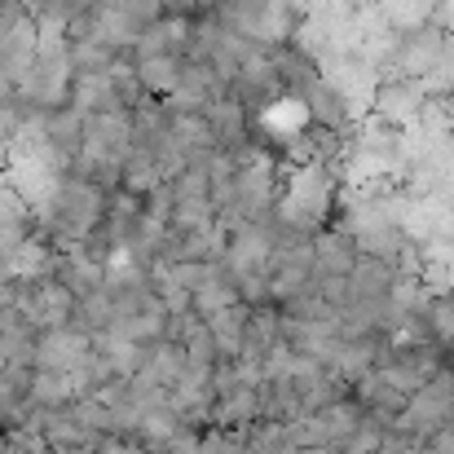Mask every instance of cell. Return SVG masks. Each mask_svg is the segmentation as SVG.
<instances>
[{"instance_id":"6da1fadb","label":"cell","mask_w":454,"mask_h":454,"mask_svg":"<svg viewBox=\"0 0 454 454\" xmlns=\"http://www.w3.org/2000/svg\"><path fill=\"white\" fill-rule=\"evenodd\" d=\"M424 106H428V89L424 80H411V75H384L371 98V111L393 129H411L424 115Z\"/></svg>"},{"instance_id":"7a4b0ae2","label":"cell","mask_w":454,"mask_h":454,"mask_svg":"<svg viewBox=\"0 0 454 454\" xmlns=\"http://www.w3.org/2000/svg\"><path fill=\"white\" fill-rule=\"evenodd\" d=\"M353 261H357V243L348 239V230H340V225L313 230V270H322V274H348Z\"/></svg>"},{"instance_id":"3957f363","label":"cell","mask_w":454,"mask_h":454,"mask_svg":"<svg viewBox=\"0 0 454 454\" xmlns=\"http://www.w3.org/2000/svg\"><path fill=\"white\" fill-rule=\"evenodd\" d=\"M393 278H397L393 261H380V256H357V261H353V270H348V304L388 296Z\"/></svg>"},{"instance_id":"277c9868","label":"cell","mask_w":454,"mask_h":454,"mask_svg":"<svg viewBox=\"0 0 454 454\" xmlns=\"http://www.w3.org/2000/svg\"><path fill=\"white\" fill-rule=\"evenodd\" d=\"M313 415H317V424H322V433H326L331 446L362 424V406H357L353 397H340V402H331V406H322V411H313Z\"/></svg>"},{"instance_id":"5b68a950","label":"cell","mask_w":454,"mask_h":454,"mask_svg":"<svg viewBox=\"0 0 454 454\" xmlns=\"http://www.w3.org/2000/svg\"><path fill=\"white\" fill-rule=\"evenodd\" d=\"M380 442H384V428H375V424L362 415V424H357L348 437H340L331 450H335V454H375V450H380Z\"/></svg>"},{"instance_id":"8992f818","label":"cell","mask_w":454,"mask_h":454,"mask_svg":"<svg viewBox=\"0 0 454 454\" xmlns=\"http://www.w3.org/2000/svg\"><path fill=\"white\" fill-rule=\"evenodd\" d=\"M446 366H454V344H450V348H446Z\"/></svg>"}]
</instances>
